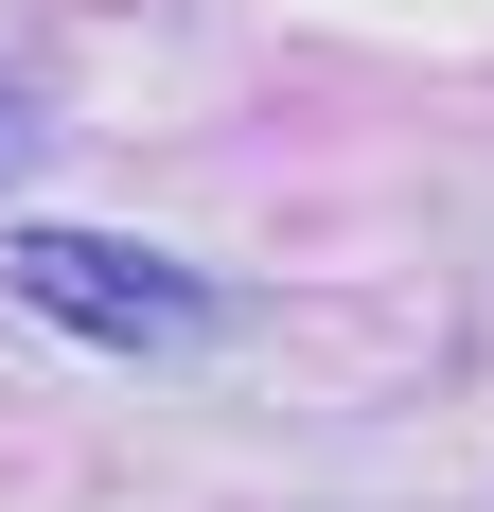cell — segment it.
Segmentation results:
<instances>
[{
	"mask_svg": "<svg viewBox=\"0 0 494 512\" xmlns=\"http://www.w3.org/2000/svg\"><path fill=\"white\" fill-rule=\"evenodd\" d=\"M0 265H18V301L53 336H106V354H195L212 336V283L159 265V248H124V230H18Z\"/></svg>",
	"mask_w": 494,
	"mask_h": 512,
	"instance_id": "obj_1",
	"label": "cell"
},
{
	"mask_svg": "<svg viewBox=\"0 0 494 512\" xmlns=\"http://www.w3.org/2000/svg\"><path fill=\"white\" fill-rule=\"evenodd\" d=\"M18 142H36V124H18V89H0V159H18Z\"/></svg>",
	"mask_w": 494,
	"mask_h": 512,
	"instance_id": "obj_2",
	"label": "cell"
}]
</instances>
